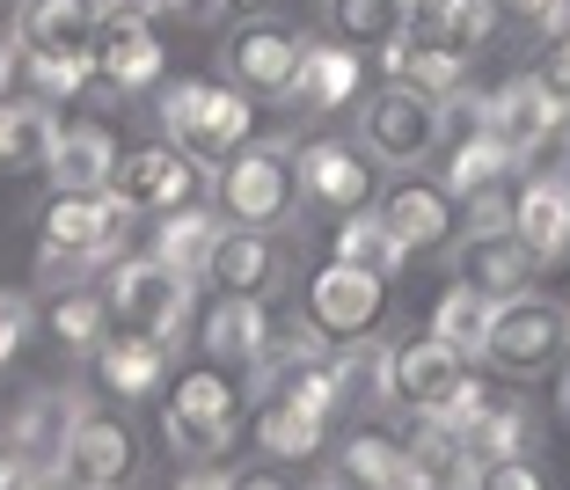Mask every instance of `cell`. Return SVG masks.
<instances>
[{
	"label": "cell",
	"instance_id": "obj_12",
	"mask_svg": "<svg viewBox=\"0 0 570 490\" xmlns=\"http://www.w3.org/2000/svg\"><path fill=\"white\" fill-rule=\"evenodd\" d=\"M110 198L132 205V213H176V205L198 198V161H190L176 139H161V147H132L118 154V176H110Z\"/></svg>",
	"mask_w": 570,
	"mask_h": 490
},
{
	"label": "cell",
	"instance_id": "obj_33",
	"mask_svg": "<svg viewBox=\"0 0 570 490\" xmlns=\"http://www.w3.org/2000/svg\"><path fill=\"white\" fill-rule=\"evenodd\" d=\"M387 74L410 88H432V96H453V88L469 81V59H453V51L424 45V37H395L387 45Z\"/></svg>",
	"mask_w": 570,
	"mask_h": 490
},
{
	"label": "cell",
	"instance_id": "obj_13",
	"mask_svg": "<svg viewBox=\"0 0 570 490\" xmlns=\"http://www.w3.org/2000/svg\"><path fill=\"white\" fill-rule=\"evenodd\" d=\"M285 278V242L271 227H219L205 249V286L242 293V301H271V286Z\"/></svg>",
	"mask_w": 570,
	"mask_h": 490
},
{
	"label": "cell",
	"instance_id": "obj_14",
	"mask_svg": "<svg viewBox=\"0 0 570 490\" xmlns=\"http://www.w3.org/2000/svg\"><path fill=\"white\" fill-rule=\"evenodd\" d=\"M307 45L315 37H301L293 22H249V30H235V45H227V74H235V88H249V96H285L293 88V74H301Z\"/></svg>",
	"mask_w": 570,
	"mask_h": 490
},
{
	"label": "cell",
	"instance_id": "obj_49",
	"mask_svg": "<svg viewBox=\"0 0 570 490\" xmlns=\"http://www.w3.org/2000/svg\"><path fill=\"white\" fill-rule=\"evenodd\" d=\"M16 67H22V51H16V37L0 30V96H8V81H16Z\"/></svg>",
	"mask_w": 570,
	"mask_h": 490
},
{
	"label": "cell",
	"instance_id": "obj_42",
	"mask_svg": "<svg viewBox=\"0 0 570 490\" xmlns=\"http://www.w3.org/2000/svg\"><path fill=\"white\" fill-rule=\"evenodd\" d=\"M534 81L549 88V96H563V102H570V30H556V45L541 51V67H534Z\"/></svg>",
	"mask_w": 570,
	"mask_h": 490
},
{
	"label": "cell",
	"instance_id": "obj_5",
	"mask_svg": "<svg viewBox=\"0 0 570 490\" xmlns=\"http://www.w3.org/2000/svg\"><path fill=\"white\" fill-rule=\"evenodd\" d=\"M358 133H366L373 161H395V169H417L424 154L446 139V96L432 88H410V81H387L366 96L358 110Z\"/></svg>",
	"mask_w": 570,
	"mask_h": 490
},
{
	"label": "cell",
	"instance_id": "obj_40",
	"mask_svg": "<svg viewBox=\"0 0 570 490\" xmlns=\"http://www.w3.org/2000/svg\"><path fill=\"white\" fill-rule=\"evenodd\" d=\"M469 227H475V235H504V227H512V190H504V184L469 190Z\"/></svg>",
	"mask_w": 570,
	"mask_h": 490
},
{
	"label": "cell",
	"instance_id": "obj_6",
	"mask_svg": "<svg viewBox=\"0 0 570 490\" xmlns=\"http://www.w3.org/2000/svg\"><path fill=\"white\" fill-rule=\"evenodd\" d=\"M301 198L293 176V147H242L219 161V213L227 227H278Z\"/></svg>",
	"mask_w": 570,
	"mask_h": 490
},
{
	"label": "cell",
	"instance_id": "obj_48",
	"mask_svg": "<svg viewBox=\"0 0 570 490\" xmlns=\"http://www.w3.org/2000/svg\"><path fill=\"white\" fill-rule=\"evenodd\" d=\"M235 490H293V483H285L278 469H242V476H235Z\"/></svg>",
	"mask_w": 570,
	"mask_h": 490
},
{
	"label": "cell",
	"instance_id": "obj_44",
	"mask_svg": "<svg viewBox=\"0 0 570 490\" xmlns=\"http://www.w3.org/2000/svg\"><path fill=\"white\" fill-rule=\"evenodd\" d=\"M30 476H37V461L22 454L16 440H0V490H22V483H30Z\"/></svg>",
	"mask_w": 570,
	"mask_h": 490
},
{
	"label": "cell",
	"instance_id": "obj_23",
	"mask_svg": "<svg viewBox=\"0 0 570 490\" xmlns=\"http://www.w3.org/2000/svg\"><path fill=\"white\" fill-rule=\"evenodd\" d=\"M51 190H110L118 176V147L102 125H67V133L51 139V161H45Z\"/></svg>",
	"mask_w": 570,
	"mask_h": 490
},
{
	"label": "cell",
	"instance_id": "obj_4",
	"mask_svg": "<svg viewBox=\"0 0 570 490\" xmlns=\"http://www.w3.org/2000/svg\"><path fill=\"white\" fill-rule=\"evenodd\" d=\"M125 227H132V205H118L110 190H59V198L45 205V227H37V235H45L37 264H45V278L81 271V264L118 249Z\"/></svg>",
	"mask_w": 570,
	"mask_h": 490
},
{
	"label": "cell",
	"instance_id": "obj_39",
	"mask_svg": "<svg viewBox=\"0 0 570 490\" xmlns=\"http://www.w3.org/2000/svg\"><path fill=\"white\" fill-rule=\"evenodd\" d=\"M498 22H520V30H563L570 22V0H490Z\"/></svg>",
	"mask_w": 570,
	"mask_h": 490
},
{
	"label": "cell",
	"instance_id": "obj_28",
	"mask_svg": "<svg viewBox=\"0 0 570 490\" xmlns=\"http://www.w3.org/2000/svg\"><path fill=\"white\" fill-rule=\"evenodd\" d=\"M330 256L336 264H358V271H373V278H395L403 271V242L387 235V220L381 213H336V227H330Z\"/></svg>",
	"mask_w": 570,
	"mask_h": 490
},
{
	"label": "cell",
	"instance_id": "obj_30",
	"mask_svg": "<svg viewBox=\"0 0 570 490\" xmlns=\"http://www.w3.org/2000/svg\"><path fill=\"white\" fill-rule=\"evenodd\" d=\"M322 410L293 403V395H264V410H256V440H264L271 461H315L322 454Z\"/></svg>",
	"mask_w": 570,
	"mask_h": 490
},
{
	"label": "cell",
	"instance_id": "obj_20",
	"mask_svg": "<svg viewBox=\"0 0 570 490\" xmlns=\"http://www.w3.org/2000/svg\"><path fill=\"white\" fill-rule=\"evenodd\" d=\"M88 74L102 88H147V81H161V45H154L147 22L102 16L96 37H88Z\"/></svg>",
	"mask_w": 570,
	"mask_h": 490
},
{
	"label": "cell",
	"instance_id": "obj_26",
	"mask_svg": "<svg viewBox=\"0 0 570 490\" xmlns=\"http://www.w3.org/2000/svg\"><path fill=\"white\" fill-rule=\"evenodd\" d=\"M51 139H59L51 102H37V96H0V169H8V176L45 169V161H51Z\"/></svg>",
	"mask_w": 570,
	"mask_h": 490
},
{
	"label": "cell",
	"instance_id": "obj_25",
	"mask_svg": "<svg viewBox=\"0 0 570 490\" xmlns=\"http://www.w3.org/2000/svg\"><path fill=\"white\" fill-rule=\"evenodd\" d=\"M102 8L96 0H22V51H88V37H96Z\"/></svg>",
	"mask_w": 570,
	"mask_h": 490
},
{
	"label": "cell",
	"instance_id": "obj_9",
	"mask_svg": "<svg viewBox=\"0 0 570 490\" xmlns=\"http://www.w3.org/2000/svg\"><path fill=\"white\" fill-rule=\"evenodd\" d=\"M307 322H315V337H330V344H366L387 322V278L330 256V264L307 278Z\"/></svg>",
	"mask_w": 570,
	"mask_h": 490
},
{
	"label": "cell",
	"instance_id": "obj_45",
	"mask_svg": "<svg viewBox=\"0 0 570 490\" xmlns=\"http://www.w3.org/2000/svg\"><path fill=\"white\" fill-rule=\"evenodd\" d=\"M102 16H118V22H154V16H168V0H96Z\"/></svg>",
	"mask_w": 570,
	"mask_h": 490
},
{
	"label": "cell",
	"instance_id": "obj_36",
	"mask_svg": "<svg viewBox=\"0 0 570 490\" xmlns=\"http://www.w3.org/2000/svg\"><path fill=\"white\" fill-rule=\"evenodd\" d=\"M403 461H410V440H395V432H352V440H344V476H352L358 490H381Z\"/></svg>",
	"mask_w": 570,
	"mask_h": 490
},
{
	"label": "cell",
	"instance_id": "obj_52",
	"mask_svg": "<svg viewBox=\"0 0 570 490\" xmlns=\"http://www.w3.org/2000/svg\"><path fill=\"white\" fill-rule=\"evenodd\" d=\"M563 344H570V301H563Z\"/></svg>",
	"mask_w": 570,
	"mask_h": 490
},
{
	"label": "cell",
	"instance_id": "obj_50",
	"mask_svg": "<svg viewBox=\"0 0 570 490\" xmlns=\"http://www.w3.org/2000/svg\"><path fill=\"white\" fill-rule=\"evenodd\" d=\"M22 490H73V483H67V469H37Z\"/></svg>",
	"mask_w": 570,
	"mask_h": 490
},
{
	"label": "cell",
	"instance_id": "obj_46",
	"mask_svg": "<svg viewBox=\"0 0 570 490\" xmlns=\"http://www.w3.org/2000/svg\"><path fill=\"white\" fill-rule=\"evenodd\" d=\"M381 490H446V483H439V476H432V469H424V461H417V454H410V461H403V469H395V476H387V483H381Z\"/></svg>",
	"mask_w": 570,
	"mask_h": 490
},
{
	"label": "cell",
	"instance_id": "obj_29",
	"mask_svg": "<svg viewBox=\"0 0 570 490\" xmlns=\"http://www.w3.org/2000/svg\"><path fill=\"white\" fill-rule=\"evenodd\" d=\"M446 424L461 432V447H469L475 469L498 461V454H534V418H527L520 403H483L475 418H446Z\"/></svg>",
	"mask_w": 570,
	"mask_h": 490
},
{
	"label": "cell",
	"instance_id": "obj_22",
	"mask_svg": "<svg viewBox=\"0 0 570 490\" xmlns=\"http://www.w3.org/2000/svg\"><path fill=\"white\" fill-rule=\"evenodd\" d=\"M198 352L205 359H235V366H256V352H264V301L213 293L205 315H198Z\"/></svg>",
	"mask_w": 570,
	"mask_h": 490
},
{
	"label": "cell",
	"instance_id": "obj_31",
	"mask_svg": "<svg viewBox=\"0 0 570 490\" xmlns=\"http://www.w3.org/2000/svg\"><path fill=\"white\" fill-rule=\"evenodd\" d=\"M73 418H81V410H73L67 395H30V403L16 410V424H8V440H16L22 454L45 469V461H59V447H67Z\"/></svg>",
	"mask_w": 570,
	"mask_h": 490
},
{
	"label": "cell",
	"instance_id": "obj_37",
	"mask_svg": "<svg viewBox=\"0 0 570 490\" xmlns=\"http://www.w3.org/2000/svg\"><path fill=\"white\" fill-rule=\"evenodd\" d=\"M22 67H30V81H37V102H67L96 81V74H88V51H22Z\"/></svg>",
	"mask_w": 570,
	"mask_h": 490
},
{
	"label": "cell",
	"instance_id": "obj_17",
	"mask_svg": "<svg viewBox=\"0 0 570 490\" xmlns=\"http://www.w3.org/2000/svg\"><path fill=\"white\" fill-rule=\"evenodd\" d=\"M512 235L534 249V264H563L570 256V169H549L534 184L512 190Z\"/></svg>",
	"mask_w": 570,
	"mask_h": 490
},
{
	"label": "cell",
	"instance_id": "obj_15",
	"mask_svg": "<svg viewBox=\"0 0 570 490\" xmlns=\"http://www.w3.org/2000/svg\"><path fill=\"white\" fill-rule=\"evenodd\" d=\"M381 220L387 235L403 242V256H424V249H446L461 213H453V190L446 184H424V176H403V184L381 198Z\"/></svg>",
	"mask_w": 570,
	"mask_h": 490
},
{
	"label": "cell",
	"instance_id": "obj_38",
	"mask_svg": "<svg viewBox=\"0 0 570 490\" xmlns=\"http://www.w3.org/2000/svg\"><path fill=\"white\" fill-rule=\"evenodd\" d=\"M469 490H549V476H541L534 454H498L469 476Z\"/></svg>",
	"mask_w": 570,
	"mask_h": 490
},
{
	"label": "cell",
	"instance_id": "obj_24",
	"mask_svg": "<svg viewBox=\"0 0 570 490\" xmlns=\"http://www.w3.org/2000/svg\"><path fill=\"white\" fill-rule=\"evenodd\" d=\"M285 96L301 102L307 118H322V110H344V102L358 96V51L352 45H307V59H301V74H293V88Z\"/></svg>",
	"mask_w": 570,
	"mask_h": 490
},
{
	"label": "cell",
	"instance_id": "obj_35",
	"mask_svg": "<svg viewBox=\"0 0 570 490\" xmlns=\"http://www.w3.org/2000/svg\"><path fill=\"white\" fill-rule=\"evenodd\" d=\"M213 235H219V220L190 198V205H176V213H161V227H154V256H168L176 271H205Z\"/></svg>",
	"mask_w": 570,
	"mask_h": 490
},
{
	"label": "cell",
	"instance_id": "obj_19",
	"mask_svg": "<svg viewBox=\"0 0 570 490\" xmlns=\"http://www.w3.org/2000/svg\"><path fill=\"white\" fill-rule=\"evenodd\" d=\"M461 286H475L483 301H512V293H534V278H541V264H534V249H527L512 227L504 235H469L461 242Z\"/></svg>",
	"mask_w": 570,
	"mask_h": 490
},
{
	"label": "cell",
	"instance_id": "obj_18",
	"mask_svg": "<svg viewBox=\"0 0 570 490\" xmlns=\"http://www.w3.org/2000/svg\"><path fill=\"white\" fill-rule=\"evenodd\" d=\"M88 359H96V389L110 403H147L168 381V337H125V330H110Z\"/></svg>",
	"mask_w": 570,
	"mask_h": 490
},
{
	"label": "cell",
	"instance_id": "obj_10",
	"mask_svg": "<svg viewBox=\"0 0 570 490\" xmlns=\"http://www.w3.org/2000/svg\"><path fill=\"white\" fill-rule=\"evenodd\" d=\"M483 125L512 147V161H541L570 139V102L549 96L534 74H512L498 96H483Z\"/></svg>",
	"mask_w": 570,
	"mask_h": 490
},
{
	"label": "cell",
	"instance_id": "obj_11",
	"mask_svg": "<svg viewBox=\"0 0 570 490\" xmlns=\"http://www.w3.org/2000/svg\"><path fill=\"white\" fill-rule=\"evenodd\" d=\"M59 469H67L73 490H132L139 483V440L132 424L110 418V410H81L59 447Z\"/></svg>",
	"mask_w": 570,
	"mask_h": 490
},
{
	"label": "cell",
	"instance_id": "obj_1",
	"mask_svg": "<svg viewBox=\"0 0 570 490\" xmlns=\"http://www.w3.org/2000/svg\"><path fill=\"white\" fill-rule=\"evenodd\" d=\"M161 125L190 161H227V154L249 147L256 102H249V88H235V81H176L161 96Z\"/></svg>",
	"mask_w": 570,
	"mask_h": 490
},
{
	"label": "cell",
	"instance_id": "obj_51",
	"mask_svg": "<svg viewBox=\"0 0 570 490\" xmlns=\"http://www.w3.org/2000/svg\"><path fill=\"white\" fill-rule=\"evenodd\" d=\"M556 403H563V418H570V373H563V389H556Z\"/></svg>",
	"mask_w": 570,
	"mask_h": 490
},
{
	"label": "cell",
	"instance_id": "obj_43",
	"mask_svg": "<svg viewBox=\"0 0 570 490\" xmlns=\"http://www.w3.org/2000/svg\"><path fill=\"white\" fill-rule=\"evenodd\" d=\"M227 8H235V0H168V16L190 22V30H213V22L227 16Z\"/></svg>",
	"mask_w": 570,
	"mask_h": 490
},
{
	"label": "cell",
	"instance_id": "obj_32",
	"mask_svg": "<svg viewBox=\"0 0 570 490\" xmlns=\"http://www.w3.org/2000/svg\"><path fill=\"white\" fill-rule=\"evenodd\" d=\"M45 330H51V344H59V352H81L88 359L102 337H110V307H102V293H51Z\"/></svg>",
	"mask_w": 570,
	"mask_h": 490
},
{
	"label": "cell",
	"instance_id": "obj_41",
	"mask_svg": "<svg viewBox=\"0 0 570 490\" xmlns=\"http://www.w3.org/2000/svg\"><path fill=\"white\" fill-rule=\"evenodd\" d=\"M30 322H37V307L22 301V293H0V366L30 344Z\"/></svg>",
	"mask_w": 570,
	"mask_h": 490
},
{
	"label": "cell",
	"instance_id": "obj_27",
	"mask_svg": "<svg viewBox=\"0 0 570 490\" xmlns=\"http://www.w3.org/2000/svg\"><path fill=\"white\" fill-rule=\"evenodd\" d=\"M322 22H330L336 45H352V51H387L395 37L410 30V8H403V0H322Z\"/></svg>",
	"mask_w": 570,
	"mask_h": 490
},
{
	"label": "cell",
	"instance_id": "obj_8",
	"mask_svg": "<svg viewBox=\"0 0 570 490\" xmlns=\"http://www.w3.org/2000/svg\"><path fill=\"white\" fill-rule=\"evenodd\" d=\"M556 352H563V301H549V293H512V301L490 307L483 359L498 373L527 381V373L556 366Z\"/></svg>",
	"mask_w": 570,
	"mask_h": 490
},
{
	"label": "cell",
	"instance_id": "obj_2",
	"mask_svg": "<svg viewBox=\"0 0 570 490\" xmlns=\"http://www.w3.org/2000/svg\"><path fill=\"white\" fill-rule=\"evenodd\" d=\"M235 432H242V395H235V381L219 373V359L176 373V395L161 403L168 454L176 461H219L227 447H235Z\"/></svg>",
	"mask_w": 570,
	"mask_h": 490
},
{
	"label": "cell",
	"instance_id": "obj_16",
	"mask_svg": "<svg viewBox=\"0 0 570 490\" xmlns=\"http://www.w3.org/2000/svg\"><path fill=\"white\" fill-rule=\"evenodd\" d=\"M293 176H301V198L330 205V213H358V205L373 198L366 154L344 147V139H307V147L293 154Z\"/></svg>",
	"mask_w": 570,
	"mask_h": 490
},
{
	"label": "cell",
	"instance_id": "obj_21",
	"mask_svg": "<svg viewBox=\"0 0 570 490\" xmlns=\"http://www.w3.org/2000/svg\"><path fill=\"white\" fill-rule=\"evenodd\" d=\"M490 30H498V8L490 0H424V8H410L403 37H424V45L453 51V59H475L490 45Z\"/></svg>",
	"mask_w": 570,
	"mask_h": 490
},
{
	"label": "cell",
	"instance_id": "obj_7",
	"mask_svg": "<svg viewBox=\"0 0 570 490\" xmlns=\"http://www.w3.org/2000/svg\"><path fill=\"white\" fill-rule=\"evenodd\" d=\"M461 381H469V359L446 352L439 337H403L381 352V395L410 418H446Z\"/></svg>",
	"mask_w": 570,
	"mask_h": 490
},
{
	"label": "cell",
	"instance_id": "obj_47",
	"mask_svg": "<svg viewBox=\"0 0 570 490\" xmlns=\"http://www.w3.org/2000/svg\"><path fill=\"white\" fill-rule=\"evenodd\" d=\"M176 490H235V476H219L213 461H198V469H184V476H176Z\"/></svg>",
	"mask_w": 570,
	"mask_h": 490
},
{
	"label": "cell",
	"instance_id": "obj_53",
	"mask_svg": "<svg viewBox=\"0 0 570 490\" xmlns=\"http://www.w3.org/2000/svg\"><path fill=\"white\" fill-rule=\"evenodd\" d=\"M403 8H424V0H403Z\"/></svg>",
	"mask_w": 570,
	"mask_h": 490
},
{
	"label": "cell",
	"instance_id": "obj_3",
	"mask_svg": "<svg viewBox=\"0 0 570 490\" xmlns=\"http://www.w3.org/2000/svg\"><path fill=\"white\" fill-rule=\"evenodd\" d=\"M102 307L125 337H176L190 322V271H176L168 256H125L102 278Z\"/></svg>",
	"mask_w": 570,
	"mask_h": 490
},
{
	"label": "cell",
	"instance_id": "obj_34",
	"mask_svg": "<svg viewBox=\"0 0 570 490\" xmlns=\"http://www.w3.org/2000/svg\"><path fill=\"white\" fill-rule=\"evenodd\" d=\"M490 307H498V301H483L475 286H461V278H453V293L432 307V337L446 344V352L475 359V352H483V337H490Z\"/></svg>",
	"mask_w": 570,
	"mask_h": 490
}]
</instances>
